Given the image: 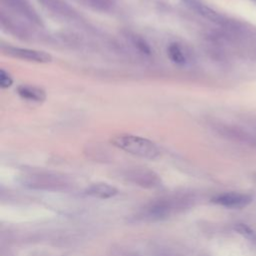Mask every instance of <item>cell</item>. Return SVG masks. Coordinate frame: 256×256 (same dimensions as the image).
Here are the masks:
<instances>
[{"instance_id": "1", "label": "cell", "mask_w": 256, "mask_h": 256, "mask_svg": "<svg viewBox=\"0 0 256 256\" xmlns=\"http://www.w3.org/2000/svg\"><path fill=\"white\" fill-rule=\"evenodd\" d=\"M111 143L129 154L144 159L153 160L160 155V150L154 142L137 135L118 134L111 138Z\"/></svg>"}, {"instance_id": "2", "label": "cell", "mask_w": 256, "mask_h": 256, "mask_svg": "<svg viewBox=\"0 0 256 256\" xmlns=\"http://www.w3.org/2000/svg\"><path fill=\"white\" fill-rule=\"evenodd\" d=\"M191 200L186 196H173L159 199L144 209L142 216L149 220H162L190 206Z\"/></svg>"}, {"instance_id": "3", "label": "cell", "mask_w": 256, "mask_h": 256, "mask_svg": "<svg viewBox=\"0 0 256 256\" xmlns=\"http://www.w3.org/2000/svg\"><path fill=\"white\" fill-rule=\"evenodd\" d=\"M21 184L37 190H50L57 191L63 190L68 187L69 183L63 176L52 173H29L21 176Z\"/></svg>"}, {"instance_id": "4", "label": "cell", "mask_w": 256, "mask_h": 256, "mask_svg": "<svg viewBox=\"0 0 256 256\" xmlns=\"http://www.w3.org/2000/svg\"><path fill=\"white\" fill-rule=\"evenodd\" d=\"M123 177L144 188H157L161 186V178L154 171L143 167H132L123 171Z\"/></svg>"}, {"instance_id": "5", "label": "cell", "mask_w": 256, "mask_h": 256, "mask_svg": "<svg viewBox=\"0 0 256 256\" xmlns=\"http://www.w3.org/2000/svg\"><path fill=\"white\" fill-rule=\"evenodd\" d=\"M3 51L15 58L35 62V63H48L52 61V56L41 50H35L30 48H22V47H14V46H4Z\"/></svg>"}, {"instance_id": "6", "label": "cell", "mask_w": 256, "mask_h": 256, "mask_svg": "<svg viewBox=\"0 0 256 256\" xmlns=\"http://www.w3.org/2000/svg\"><path fill=\"white\" fill-rule=\"evenodd\" d=\"M191 10L199 14L200 16L206 18L207 20L221 25V26H229L230 22L224 16L213 10L211 7L206 5L202 0H182Z\"/></svg>"}, {"instance_id": "7", "label": "cell", "mask_w": 256, "mask_h": 256, "mask_svg": "<svg viewBox=\"0 0 256 256\" xmlns=\"http://www.w3.org/2000/svg\"><path fill=\"white\" fill-rule=\"evenodd\" d=\"M252 198L249 195L241 193H225L218 195L212 199V202L228 208H243L251 202Z\"/></svg>"}, {"instance_id": "8", "label": "cell", "mask_w": 256, "mask_h": 256, "mask_svg": "<svg viewBox=\"0 0 256 256\" xmlns=\"http://www.w3.org/2000/svg\"><path fill=\"white\" fill-rule=\"evenodd\" d=\"M15 13L35 24H41V18L27 0H2Z\"/></svg>"}, {"instance_id": "9", "label": "cell", "mask_w": 256, "mask_h": 256, "mask_svg": "<svg viewBox=\"0 0 256 256\" xmlns=\"http://www.w3.org/2000/svg\"><path fill=\"white\" fill-rule=\"evenodd\" d=\"M44 8H46L51 13L56 16L65 18V19H74L77 14L76 11L70 7L67 3L62 0H38Z\"/></svg>"}, {"instance_id": "10", "label": "cell", "mask_w": 256, "mask_h": 256, "mask_svg": "<svg viewBox=\"0 0 256 256\" xmlns=\"http://www.w3.org/2000/svg\"><path fill=\"white\" fill-rule=\"evenodd\" d=\"M17 93L22 99H25L31 102L41 103L46 99L45 90L34 85L22 84L17 87Z\"/></svg>"}, {"instance_id": "11", "label": "cell", "mask_w": 256, "mask_h": 256, "mask_svg": "<svg viewBox=\"0 0 256 256\" xmlns=\"http://www.w3.org/2000/svg\"><path fill=\"white\" fill-rule=\"evenodd\" d=\"M118 190L107 183H94L85 190V194L98 199H109L114 197Z\"/></svg>"}, {"instance_id": "12", "label": "cell", "mask_w": 256, "mask_h": 256, "mask_svg": "<svg viewBox=\"0 0 256 256\" xmlns=\"http://www.w3.org/2000/svg\"><path fill=\"white\" fill-rule=\"evenodd\" d=\"M167 56L170 61L178 66H184L187 63V54L183 47L176 42H172L167 47Z\"/></svg>"}, {"instance_id": "13", "label": "cell", "mask_w": 256, "mask_h": 256, "mask_svg": "<svg viewBox=\"0 0 256 256\" xmlns=\"http://www.w3.org/2000/svg\"><path fill=\"white\" fill-rule=\"evenodd\" d=\"M126 37L129 40V42L133 45V47L139 51V53L143 55H151V46L142 36L133 32H127Z\"/></svg>"}, {"instance_id": "14", "label": "cell", "mask_w": 256, "mask_h": 256, "mask_svg": "<svg viewBox=\"0 0 256 256\" xmlns=\"http://www.w3.org/2000/svg\"><path fill=\"white\" fill-rule=\"evenodd\" d=\"M82 3L96 10L106 11L109 10L115 3V0H80Z\"/></svg>"}, {"instance_id": "15", "label": "cell", "mask_w": 256, "mask_h": 256, "mask_svg": "<svg viewBox=\"0 0 256 256\" xmlns=\"http://www.w3.org/2000/svg\"><path fill=\"white\" fill-rule=\"evenodd\" d=\"M13 84V78L8 71L5 69H0V86L3 89L9 88Z\"/></svg>"}, {"instance_id": "16", "label": "cell", "mask_w": 256, "mask_h": 256, "mask_svg": "<svg viewBox=\"0 0 256 256\" xmlns=\"http://www.w3.org/2000/svg\"><path fill=\"white\" fill-rule=\"evenodd\" d=\"M235 229H236L239 233H241V234H243V235H245V236H253V232H252L246 225L239 224V225H237V226L235 227Z\"/></svg>"}]
</instances>
